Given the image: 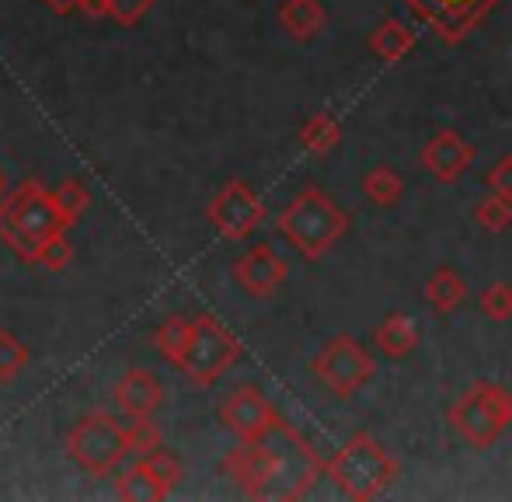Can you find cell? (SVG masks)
<instances>
[{
	"label": "cell",
	"mask_w": 512,
	"mask_h": 502,
	"mask_svg": "<svg viewBox=\"0 0 512 502\" xmlns=\"http://www.w3.org/2000/svg\"><path fill=\"white\" fill-rule=\"evenodd\" d=\"M255 443L262 450V478H258V489L251 499L297 502L324 475V461L317 457V450L310 447L283 415Z\"/></svg>",
	"instance_id": "6da1fadb"
},
{
	"label": "cell",
	"mask_w": 512,
	"mask_h": 502,
	"mask_svg": "<svg viewBox=\"0 0 512 502\" xmlns=\"http://www.w3.org/2000/svg\"><path fill=\"white\" fill-rule=\"evenodd\" d=\"M74 220L60 210L56 196L42 182L28 178L14 192H7L0 203V238L18 251L25 262H35L39 248L53 241L56 234H67Z\"/></svg>",
	"instance_id": "7a4b0ae2"
},
{
	"label": "cell",
	"mask_w": 512,
	"mask_h": 502,
	"mask_svg": "<svg viewBox=\"0 0 512 502\" xmlns=\"http://www.w3.org/2000/svg\"><path fill=\"white\" fill-rule=\"evenodd\" d=\"M324 475L335 482V489L352 502L380 499L401 478V464L373 433L359 429L342 443L331 461H324Z\"/></svg>",
	"instance_id": "3957f363"
},
{
	"label": "cell",
	"mask_w": 512,
	"mask_h": 502,
	"mask_svg": "<svg viewBox=\"0 0 512 502\" xmlns=\"http://www.w3.org/2000/svg\"><path fill=\"white\" fill-rule=\"evenodd\" d=\"M352 217L317 185H307L290 199L283 213H279V234L290 241L307 262L324 258L338 241L349 234Z\"/></svg>",
	"instance_id": "277c9868"
},
{
	"label": "cell",
	"mask_w": 512,
	"mask_h": 502,
	"mask_svg": "<svg viewBox=\"0 0 512 502\" xmlns=\"http://www.w3.org/2000/svg\"><path fill=\"white\" fill-rule=\"evenodd\" d=\"M450 426L471 443L474 450H488L509 433L512 426V391L495 380H474L450 408Z\"/></svg>",
	"instance_id": "5b68a950"
},
{
	"label": "cell",
	"mask_w": 512,
	"mask_h": 502,
	"mask_svg": "<svg viewBox=\"0 0 512 502\" xmlns=\"http://www.w3.org/2000/svg\"><path fill=\"white\" fill-rule=\"evenodd\" d=\"M237 360H241V339H237L223 321H216L213 314H199V318L192 321L189 349H185L178 370H182L192 384L209 387L227 374Z\"/></svg>",
	"instance_id": "8992f818"
},
{
	"label": "cell",
	"mask_w": 512,
	"mask_h": 502,
	"mask_svg": "<svg viewBox=\"0 0 512 502\" xmlns=\"http://www.w3.org/2000/svg\"><path fill=\"white\" fill-rule=\"evenodd\" d=\"M67 454L91 475H108L129 454V436L115 415L88 412L67 436Z\"/></svg>",
	"instance_id": "52a82bcc"
},
{
	"label": "cell",
	"mask_w": 512,
	"mask_h": 502,
	"mask_svg": "<svg viewBox=\"0 0 512 502\" xmlns=\"http://www.w3.org/2000/svg\"><path fill=\"white\" fill-rule=\"evenodd\" d=\"M377 374V360L359 346L352 335H335L328 346L314 356V377L328 387L335 398H352L359 387H366Z\"/></svg>",
	"instance_id": "ba28073f"
},
{
	"label": "cell",
	"mask_w": 512,
	"mask_h": 502,
	"mask_svg": "<svg viewBox=\"0 0 512 502\" xmlns=\"http://www.w3.org/2000/svg\"><path fill=\"white\" fill-rule=\"evenodd\" d=\"M401 4L446 46H460L474 28L492 18L502 0H401Z\"/></svg>",
	"instance_id": "9c48e42d"
},
{
	"label": "cell",
	"mask_w": 512,
	"mask_h": 502,
	"mask_svg": "<svg viewBox=\"0 0 512 502\" xmlns=\"http://www.w3.org/2000/svg\"><path fill=\"white\" fill-rule=\"evenodd\" d=\"M206 220L220 238L227 241H244L248 234H255L265 220V203L258 199V192L248 182L234 178L213 196V203L206 206Z\"/></svg>",
	"instance_id": "30bf717a"
},
{
	"label": "cell",
	"mask_w": 512,
	"mask_h": 502,
	"mask_svg": "<svg viewBox=\"0 0 512 502\" xmlns=\"http://www.w3.org/2000/svg\"><path fill=\"white\" fill-rule=\"evenodd\" d=\"M276 419H279L276 405H272L255 384H241L220 405V422L237 436V440H258Z\"/></svg>",
	"instance_id": "8fae6325"
},
{
	"label": "cell",
	"mask_w": 512,
	"mask_h": 502,
	"mask_svg": "<svg viewBox=\"0 0 512 502\" xmlns=\"http://www.w3.org/2000/svg\"><path fill=\"white\" fill-rule=\"evenodd\" d=\"M422 168L429 171L436 182L453 185L474 161V143H467L457 129H436L429 143L422 147Z\"/></svg>",
	"instance_id": "7c38bea8"
},
{
	"label": "cell",
	"mask_w": 512,
	"mask_h": 502,
	"mask_svg": "<svg viewBox=\"0 0 512 502\" xmlns=\"http://www.w3.org/2000/svg\"><path fill=\"white\" fill-rule=\"evenodd\" d=\"M290 276V265L272 245H255L248 248L241 258L234 262V279L251 293V297H272L279 286Z\"/></svg>",
	"instance_id": "4fadbf2b"
},
{
	"label": "cell",
	"mask_w": 512,
	"mask_h": 502,
	"mask_svg": "<svg viewBox=\"0 0 512 502\" xmlns=\"http://www.w3.org/2000/svg\"><path fill=\"white\" fill-rule=\"evenodd\" d=\"M112 398L126 419H150V412L164 401V384L150 370H126Z\"/></svg>",
	"instance_id": "5bb4252c"
},
{
	"label": "cell",
	"mask_w": 512,
	"mask_h": 502,
	"mask_svg": "<svg viewBox=\"0 0 512 502\" xmlns=\"http://www.w3.org/2000/svg\"><path fill=\"white\" fill-rule=\"evenodd\" d=\"M467 297H471V286H467V279L460 276L453 265H439V269L425 279V304H429L439 318L460 311V307L467 304Z\"/></svg>",
	"instance_id": "9a60e30c"
},
{
	"label": "cell",
	"mask_w": 512,
	"mask_h": 502,
	"mask_svg": "<svg viewBox=\"0 0 512 502\" xmlns=\"http://www.w3.org/2000/svg\"><path fill=\"white\" fill-rule=\"evenodd\" d=\"M279 25L290 39L310 42L324 32L328 25V11H324L321 0H283L279 4Z\"/></svg>",
	"instance_id": "2e32d148"
},
{
	"label": "cell",
	"mask_w": 512,
	"mask_h": 502,
	"mask_svg": "<svg viewBox=\"0 0 512 502\" xmlns=\"http://www.w3.org/2000/svg\"><path fill=\"white\" fill-rule=\"evenodd\" d=\"M373 342H377V349L387 360H405V356H411L418 349L422 332H418V325L408 314H387L377 325V332H373Z\"/></svg>",
	"instance_id": "e0dca14e"
},
{
	"label": "cell",
	"mask_w": 512,
	"mask_h": 502,
	"mask_svg": "<svg viewBox=\"0 0 512 502\" xmlns=\"http://www.w3.org/2000/svg\"><path fill=\"white\" fill-rule=\"evenodd\" d=\"M366 46H370V53H377L384 63H401L411 49L418 46V35L411 32L405 21L398 18H384L377 28L370 32V39H366Z\"/></svg>",
	"instance_id": "ac0fdd59"
},
{
	"label": "cell",
	"mask_w": 512,
	"mask_h": 502,
	"mask_svg": "<svg viewBox=\"0 0 512 502\" xmlns=\"http://www.w3.org/2000/svg\"><path fill=\"white\" fill-rule=\"evenodd\" d=\"M342 143V126L331 112H314L304 126H300V147L314 157H328L331 150Z\"/></svg>",
	"instance_id": "d6986e66"
},
{
	"label": "cell",
	"mask_w": 512,
	"mask_h": 502,
	"mask_svg": "<svg viewBox=\"0 0 512 502\" xmlns=\"http://www.w3.org/2000/svg\"><path fill=\"white\" fill-rule=\"evenodd\" d=\"M115 496H119L122 502H161V499H168L143 461L133 464V468H126L119 478H115Z\"/></svg>",
	"instance_id": "ffe728a7"
},
{
	"label": "cell",
	"mask_w": 512,
	"mask_h": 502,
	"mask_svg": "<svg viewBox=\"0 0 512 502\" xmlns=\"http://www.w3.org/2000/svg\"><path fill=\"white\" fill-rule=\"evenodd\" d=\"M363 192L370 203L387 210V206H398L401 196H405V178H401L391 164H377V168L363 178Z\"/></svg>",
	"instance_id": "44dd1931"
},
{
	"label": "cell",
	"mask_w": 512,
	"mask_h": 502,
	"mask_svg": "<svg viewBox=\"0 0 512 502\" xmlns=\"http://www.w3.org/2000/svg\"><path fill=\"white\" fill-rule=\"evenodd\" d=\"M189 335H192V321H185L182 314H171V318L154 332L157 353L178 367V363H182V356H185V349H189Z\"/></svg>",
	"instance_id": "7402d4cb"
},
{
	"label": "cell",
	"mask_w": 512,
	"mask_h": 502,
	"mask_svg": "<svg viewBox=\"0 0 512 502\" xmlns=\"http://www.w3.org/2000/svg\"><path fill=\"white\" fill-rule=\"evenodd\" d=\"M474 220H478V227H481V231H488V234L509 231V227H512V199L492 192V196H485L478 206H474Z\"/></svg>",
	"instance_id": "603a6c76"
},
{
	"label": "cell",
	"mask_w": 512,
	"mask_h": 502,
	"mask_svg": "<svg viewBox=\"0 0 512 502\" xmlns=\"http://www.w3.org/2000/svg\"><path fill=\"white\" fill-rule=\"evenodd\" d=\"M143 464H147V471L157 478L164 496H171V492L178 489V482H182V461H178V454L157 447V450H150V454H143Z\"/></svg>",
	"instance_id": "cb8c5ba5"
},
{
	"label": "cell",
	"mask_w": 512,
	"mask_h": 502,
	"mask_svg": "<svg viewBox=\"0 0 512 502\" xmlns=\"http://www.w3.org/2000/svg\"><path fill=\"white\" fill-rule=\"evenodd\" d=\"M28 367V349L11 332H0V384L14 380Z\"/></svg>",
	"instance_id": "d4e9b609"
},
{
	"label": "cell",
	"mask_w": 512,
	"mask_h": 502,
	"mask_svg": "<svg viewBox=\"0 0 512 502\" xmlns=\"http://www.w3.org/2000/svg\"><path fill=\"white\" fill-rule=\"evenodd\" d=\"M53 196H56V203H60V210L67 213L74 224H77V217H81V213L91 206V189L84 182H77V178H67V182H60V189H56Z\"/></svg>",
	"instance_id": "484cf974"
},
{
	"label": "cell",
	"mask_w": 512,
	"mask_h": 502,
	"mask_svg": "<svg viewBox=\"0 0 512 502\" xmlns=\"http://www.w3.org/2000/svg\"><path fill=\"white\" fill-rule=\"evenodd\" d=\"M481 314L492 321L512 318V283H492L481 293Z\"/></svg>",
	"instance_id": "4316f807"
},
{
	"label": "cell",
	"mask_w": 512,
	"mask_h": 502,
	"mask_svg": "<svg viewBox=\"0 0 512 502\" xmlns=\"http://www.w3.org/2000/svg\"><path fill=\"white\" fill-rule=\"evenodd\" d=\"M70 258H74V248H70L67 234H56L53 241H46V245L39 248V255H35V265H42V269L49 272H60L70 265Z\"/></svg>",
	"instance_id": "83f0119b"
},
{
	"label": "cell",
	"mask_w": 512,
	"mask_h": 502,
	"mask_svg": "<svg viewBox=\"0 0 512 502\" xmlns=\"http://www.w3.org/2000/svg\"><path fill=\"white\" fill-rule=\"evenodd\" d=\"M126 436L133 454H150V450L161 447V429L150 419H133V426H126Z\"/></svg>",
	"instance_id": "f1b7e54d"
},
{
	"label": "cell",
	"mask_w": 512,
	"mask_h": 502,
	"mask_svg": "<svg viewBox=\"0 0 512 502\" xmlns=\"http://www.w3.org/2000/svg\"><path fill=\"white\" fill-rule=\"evenodd\" d=\"M157 0H108V18H115L119 25L133 28L147 18V11L154 7Z\"/></svg>",
	"instance_id": "f546056e"
},
{
	"label": "cell",
	"mask_w": 512,
	"mask_h": 502,
	"mask_svg": "<svg viewBox=\"0 0 512 502\" xmlns=\"http://www.w3.org/2000/svg\"><path fill=\"white\" fill-rule=\"evenodd\" d=\"M485 185H488L492 192H499V196L512 199V154L492 164V171L485 175Z\"/></svg>",
	"instance_id": "4dcf8cb0"
},
{
	"label": "cell",
	"mask_w": 512,
	"mask_h": 502,
	"mask_svg": "<svg viewBox=\"0 0 512 502\" xmlns=\"http://www.w3.org/2000/svg\"><path fill=\"white\" fill-rule=\"evenodd\" d=\"M42 4H46L49 11H56V14H70V11H77V7H81V0H42Z\"/></svg>",
	"instance_id": "1f68e13d"
},
{
	"label": "cell",
	"mask_w": 512,
	"mask_h": 502,
	"mask_svg": "<svg viewBox=\"0 0 512 502\" xmlns=\"http://www.w3.org/2000/svg\"><path fill=\"white\" fill-rule=\"evenodd\" d=\"M81 11H88L91 18H105V14H108V0H81Z\"/></svg>",
	"instance_id": "d6a6232c"
},
{
	"label": "cell",
	"mask_w": 512,
	"mask_h": 502,
	"mask_svg": "<svg viewBox=\"0 0 512 502\" xmlns=\"http://www.w3.org/2000/svg\"><path fill=\"white\" fill-rule=\"evenodd\" d=\"M4 196H7V178H4V171H0V203H4Z\"/></svg>",
	"instance_id": "836d02e7"
}]
</instances>
